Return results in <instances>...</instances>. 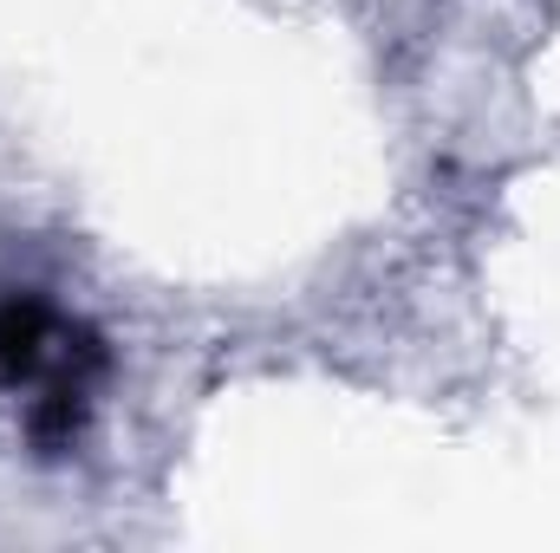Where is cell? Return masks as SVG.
Instances as JSON below:
<instances>
[{
    "mask_svg": "<svg viewBox=\"0 0 560 553\" xmlns=\"http://www.w3.org/2000/svg\"><path fill=\"white\" fill-rule=\"evenodd\" d=\"M105 378V339L79 319H59L39 293H7L0 299V385H39L33 398V443L39 456L72 449L92 411V385Z\"/></svg>",
    "mask_w": 560,
    "mask_h": 553,
    "instance_id": "obj_1",
    "label": "cell"
}]
</instances>
